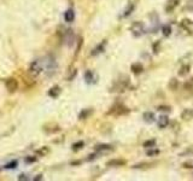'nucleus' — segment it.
I'll return each instance as SVG.
<instances>
[{
	"mask_svg": "<svg viewBox=\"0 0 193 181\" xmlns=\"http://www.w3.org/2000/svg\"><path fill=\"white\" fill-rule=\"evenodd\" d=\"M41 64H42V69L47 73V75H52L56 71L57 64H56V59L51 56H47L44 58V60H41Z\"/></svg>",
	"mask_w": 193,
	"mask_h": 181,
	"instance_id": "f257e3e1",
	"label": "nucleus"
},
{
	"mask_svg": "<svg viewBox=\"0 0 193 181\" xmlns=\"http://www.w3.org/2000/svg\"><path fill=\"white\" fill-rule=\"evenodd\" d=\"M131 32H132V34L135 38H139V36L144 35L145 34V25H144V23L143 22H139V21L134 22L131 25Z\"/></svg>",
	"mask_w": 193,
	"mask_h": 181,
	"instance_id": "f03ea898",
	"label": "nucleus"
},
{
	"mask_svg": "<svg viewBox=\"0 0 193 181\" xmlns=\"http://www.w3.org/2000/svg\"><path fill=\"white\" fill-rule=\"evenodd\" d=\"M42 71H44V69H42L41 60H34V62L31 63L30 67H29V73L33 75V76H38Z\"/></svg>",
	"mask_w": 193,
	"mask_h": 181,
	"instance_id": "7ed1b4c3",
	"label": "nucleus"
},
{
	"mask_svg": "<svg viewBox=\"0 0 193 181\" xmlns=\"http://www.w3.org/2000/svg\"><path fill=\"white\" fill-rule=\"evenodd\" d=\"M128 83H129V79L125 76L123 80H117L111 90H114V92H122V90H124L127 88Z\"/></svg>",
	"mask_w": 193,
	"mask_h": 181,
	"instance_id": "20e7f679",
	"label": "nucleus"
},
{
	"mask_svg": "<svg viewBox=\"0 0 193 181\" xmlns=\"http://www.w3.org/2000/svg\"><path fill=\"white\" fill-rule=\"evenodd\" d=\"M109 113H115V115H117V116L127 115V113H129V109L125 108V106L122 105V104H117V105H115V106L109 111Z\"/></svg>",
	"mask_w": 193,
	"mask_h": 181,
	"instance_id": "39448f33",
	"label": "nucleus"
},
{
	"mask_svg": "<svg viewBox=\"0 0 193 181\" xmlns=\"http://www.w3.org/2000/svg\"><path fill=\"white\" fill-rule=\"evenodd\" d=\"M180 28L187 32V34H193V21L189 18H183L180 22Z\"/></svg>",
	"mask_w": 193,
	"mask_h": 181,
	"instance_id": "423d86ee",
	"label": "nucleus"
},
{
	"mask_svg": "<svg viewBox=\"0 0 193 181\" xmlns=\"http://www.w3.org/2000/svg\"><path fill=\"white\" fill-rule=\"evenodd\" d=\"M150 18H151V33H157L158 29H159V17L157 13L152 12L150 15Z\"/></svg>",
	"mask_w": 193,
	"mask_h": 181,
	"instance_id": "0eeeda50",
	"label": "nucleus"
},
{
	"mask_svg": "<svg viewBox=\"0 0 193 181\" xmlns=\"http://www.w3.org/2000/svg\"><path fill=\"white\" fill-rule=\"evenodd\" d=\"M114 150V147L109 144H103V145H98L95 147V151L96 154H100V155H104V154H109Z\"/></svg>",
	"mask_w": 193,
	"mask_h": 181,
	"instance_id": "6e6552de",
	"label": "nucleus"
},
{
	"mask_svg": "<svg viewBox=\"0 0 193 181\" xmlns=\"http://www.w3.org/2000/svg\"><path fill=\"white\" fill-rule=\"evenodd\" d=\"M5 85H6V88L9 89V92H11V93H13V92H16L17 90V88H18V82H17V80H15V79H7L6 80V82H5Z\"/></svg>",
	"mask_w": 193,
	"mask_h": 181,
	"instance_id": "1a4fd4ad",
	"label": "nucleus"
},
{
	"mask_svg": "<svg viewBox=\"0 0 193 181\" xmlns=\"http://www.w3.org/2000/svg\"><path fill=\"white\" fill-rule=\"evenodd\" d=\"M157 125H158V128L163 129V128H167L168 125H169V117L167 115H162L158 117V121H157Z\"/></svg>",
	"mask_w": 193,
	"mask_h": 181,
	"instance_id": "9d476101",
	"label": "nucleus"
},
{
	"mask_svg": "<svg viewBox=\"0 0 193 181\" xmlns=\"http://www.w3.org/2000/svg\"><path fill=\"white\" fill-rule=\"evenodd\" d=\"M179 4H180V0H168V3L166 4V11H167L168 13L173 12V11L177 7Z\"/></svg>",
	"mask_w": 193,
	"mask_h": 181,
	"instance_id": "9b49d317",
	"label": "nucleus"
},
{
	"mask_svg": "<svg viewBox=\"0 0 193 181\" xmlns=\"http://www.w3.org/2000/svg\"><path fill=\"white\" fill-rule=\"evenodd\" d=\"M64 36H65V40H67V44L69 45V46H73L74 45V40H75V35H74V32H73V30L71 29H68L67 30V32H65V35H64Z\"/></svg>",
	"mask_w": 193,
	"mask_h": 181,
	"instance_id": "f8f14e48",
	"label": "nucleus"
},
{
	"mask_svg": "<svg viewBox=\"0 0 193 181\" xmlns=\"http://www.w3.org/2000/svg\"><path fill=\"white\" fill-rule=\"evenodd\" d=\"M143 118H144V121H145L146 123H153V122H154V119H156V116H154V113H153V112H151V111H146V112H144Z\"/></svg>",
	"mask_w": 193,
	"mask_h": 181,
	"instance_id": "ddd939ff",
	"label": "nucleus"
},
{
	"mask_svg": "<svg viewBox=\"0 0 193 181\" xmlns=\"http://www.w3.org/2000/svg\"><path fill=\"white\" fill-rule=\"evenodd\" d=\"M95 79H96V76H95V74L92 70H87L85 73V80H86L87 83H94L96 81Z\"/></svg>",
	"mask_w": 193,
	"mask_h": 181,
	"instance_id": "4468645a",
	"label": "nucleus"
},
{
	"mask_svg": "<svg viewBox=\"0 0 193 181\" xmlns=\"http://www.w3.org/2000/svg\"><path fill=\"white\" fill-rule=\"evenodd\" d=\"M105 45H106V41L100 42L98 46H96V47L91 52V54H92V56H98V54H100L102 52H104V50H105Z\"/></svg>",
	"mask_w": 193,
	"mask_h": 181,
	"instance_id": "2eb2a0df",
	"label": "nucleus"
},
{
	"mask_svg": "<svg viewBox=\"0 0 193 181\" xmlns=\"http://www.w3.org/2000/svg\"><path fill=\"white\" fill-rule=\"evenodd\" d=\"M131 70H132L133 74L139 75V74H141L144 71V67H143L141 63H133L132 67H131Z\"/></svg>",
	"mask_w": 193,
	"mask_h": 181,
	"instance_id": "dca6fc26",
	"label": "nucleus"
},
{
	"mask_svg": "<svg viewBox=\"0 0 193 181\" xmlns=\"http://www.w3.org/2000/svg\"><path fill=\"white\" fill-rule=\"evenodd\" d=\"M108 167H123L125 165V161L123 159H118V158H115V159H111L106 163Z\"/></svg>",
	"mask_w": 193,
	"mask_h": 181,
	"instance_id": "f3484780",
	"label": "nucleus"
},
{
	"mask_svg": "<svg viewBox=\"0 0 193 181\" xmlns=\"http://www.w3.org/2000/svg\"><path fill=\"white\" fill-rule=\"evenodd\" d=\"M64 19H65V22H69V23H71L75 19V12L73 9H69L64 12Z\"/></svg>",
	"mask_w": 193,
	"mask_h": 181,
	"instance_id": "a211bd4d",
	"label": "nucleus"
},
{
	"mask_svg": "<svg viewBox=\"0 0 193 181\" xmlns=\"http://www.w3.org/2000/svg\"><path fill=\"white\" fill-rule=\"evenodd\" d=\"M181 118L185 119V121H189L193 118V110L192 109H185L182 112H181Z\"/></svg>",
	"mask_w": 193,
	"mask_h": 181,
	"instance_id": "6ab92c4d",
	"label": "nucleus"
},
{
	"mask_svg": "<svg viewBox=\"0 0 193 181\" xmlns=\"http://www.w3.org/2000/svg\"><path fill=\"white\" fill-rule=\"evenodd\" d=\"M171 33H173L171 25H169V24H164V25L162 27V34H163V36L168 38V36H170V35H171Z\"/></svg>",
	"mask_w": 193,
	"mask_h": 181,
	"instance_id": "aec40b11",
	"label": "nucleus"
},
{
	"mask_svg": "<svg viewBox=\"0 0 193 181\" xmlns=\"http://www.w3.org/2000/svg\"><path fill=\"white\" fill-rule=\"evenodd\" d=\"M59 94H60V88L58 86H54L48 90V96L52 97V98H57Z\"/></svg>",
	"mask_w": 193,
	"mask_h": 181,
	"instance_id": "412c9836",
	"label": "nucleus"
},
{
	"mask_svg": "<svg viewBox=\"0 0 193 181\" xmlns=\"http://www.w3.org/2000/svg\"><path fill=\"white\" fill-rule=\"evenodd\" d=\"M134 9H135V5L133 4V3H131V4H128V6H127V9L123 11V13H122V17H128L129 16L133 11H134Z\"/></svg>",
	"mask_w": 193,
	"mask_h": 181,
	"instance_id": "4be33fe9",
	"label": "nucleus"
},
{
	"mask_svg": "<svg viewBox=\"0 0 193 181\" xmlns=\"http://www.w3.org/2000/svg\"><path fill=\"white\" fill-rule=\"evenodd\" d=\"M168 88L170 90H176L179 88V81H177V79H174V77L170 79V81L168 83Z\"/></svg>",
	"mask_w": 193,
	"mask_h": 181,
	"instance_id": "5701e85b",
	"label": "nucleus"
},
{
	"mask_svg": "<svg viewBox=\"0 0 193 181\" xmlns=\"http://www.w3.org/2000/svg\"><path fill=\"white\" fill-rule=\"evenodd\" d=\"M189 69H191V65H189V64H183V65L180 68V70H179V75H180V76L187 75V74L189 73Z\"/></svg>",
	"mask_w": 193,
	"mask_h": 181,
	"instance_id": "b1692460",
	"label": "nucleus"
},
{
	"mask_svg": "<svg viewBox=\"0 0 193 181\" xmlns=\"http://www.w3.org/2000/svg\"><path fill=\"white\" fill-rule=\"evenodd\" d=\"M153 165H154V163H140V164L133 165V168L134 169H147V168H151Z\"/></svg>",
	"mask_w": 193,
	"mask_h": 181,
	"instance_id": "393cba45",
	"label": "nucleus"
},
{
	"mask_svg": "<svg viewBox=\"0 0 193 181\" xmlns=\"http://www.w3.org/2000/svg\"><path fill=\"white\" fill-rule=\"evenodd\" d=\"M93 111L91 110V109H85L81 113H80V116H79V118L80 119H86V118H88L89 116H91V113H92Z\"/></svg>",
	"mask_w": 193,
	"mask_h": 181,
	"instance_id": "a878e982",
	"label": "nucleus"
},
{
	"mask_svg": "<svg viewBox=\"0 0 193 181\" xmlns=\"http://www.w3.org/2000/svg\"><path fill=\"white\" fill-rule=\"evenodd\" d=\"M146 155L150 156V157L157 156V155H159V150L158 148H154V147H150V150L146 151Z\"/></svg>",
	"mask_w": 193,
	"mask_h": 181,
	"instance_id": "bb28decb",
	"label": "nucleus"
},
{
	"mask_svg": "<svg viewBox=\"0 0 193 181\" xmlns=\"http://www.w3.org/2000/svg\"><path fill=\"white\" fill-rule=\"evenodd\" d=\"M158 111H160V112H166V113H169L170 111H171V108L169 106V105H160V106H158V109H157Z\"/></svg>",
	"mask_w": 193,
	"mask_h": 181,
	"instance_id": "cd10ccee",
	"label": "nucleus"
},
{
	"mask_svg": "<svg viewBox=\"0 0 193 181\" xmlns=\"http://www.w3.org/2000/svg\"><path fill=\"white\" fill-rule=\"evenodd\" d=\"M156 139H151V140H147V141H145L144 142V147H146V148H150V147H154L156 146Z\"/></svg>",
	"mask_w": 193,
	"mask_h": 181,
	"instance_id": "c85d7f7f",
	"label": "nucleus"
},
{
	"mask_svg": "<svg viewBox=\"0 0 193 181\" xmlns=\"http://www.w3.org/2000/svg\"><path fill=\"white\" fill-rule=\"evenodd\" d=\"M183 87H185V89H187V90L193 89V77H192V79H189V80H187V81L185 82Z\"/></svg>",
	"mask_w": 193,
	"mask_h": 181,
	"instance_id": "c756f323",
	"label": "nucleus"
},
{
	"mask_svg": "<svg viewBox=\"0 0 193 181\" xmlns=\"http://www.w3.org/2000/svg\"><path fill=\"white\" fill-rule=\"evenodd\" d=\"M152 50H153V53L157 54L159 52V50H160V41H156L153 44V46H152Z\"/></svg>",
	"mask_w": 193,
	"mask_h": 181,
	"instance_id": "7c9ffc66",
	"label": "nucleus"
},
{
	"mask_svg": "<svg viewBox=\"0 0 193 181\" xmlns=\"http://www.w3.org/2000/svg\"><path fill=\"white\" fill-rule=\"evenodd\" d=\"M185 10H187V11H189V12H193V0H188V1L186 3Z\"/></svg>",
	"mask_w": 193,
	"mask_h": 181,
	"instance_id": "2f4dec72",
	"label": "nucleus"
},
{
	"mask_svg": "<svg viewBox=\"0 0 193 181\" xmlns=\"http://www.w3.org/2000/svg\"><path fill=\"white\" fill-rule=\"evenodd\" d=\"M48 152H50V150H48V147H42L41 150H39V151H38L36 154H38V155H41V156H44V155H47Z\"/></svg>",
	"mask_w": 193,
	"mask_h": 181,
	"instance_id": "473e14b6",
	"label": "nucleus"
},
{
	"mask_svg": "<svg viewBox=\"0 0 193 181\" xmlns=\"http://www.w3.org/2000/svg\"><path fill=\"white\" fill-rule=\"evenodd\" d=\"M83 145H85V144H83V141H79V142H76V144H74V145H73V150H75V151H76V150H80Z\"/></svg>",
	"mask_w": 193,
	"mask_h": 181,
	"instance_id": "72a5a7b5",
	"label": "nucleus"
},
{
	"mask_svg": "<svg viewBox=\"0 0 193 181\" xmlns=\"http://www.w3.org/2000/svg\"><path fill=\"white\" fill-rule=\"evenodd\" d=\"M15 167H17V161H12L11 163H9V164L5 165V168H7V169H13Z\"/></svg>",
	"mask_w": 193,
	"mask_h": 181,
	"instance_id": "f704fd0d",
	"label": "nucleus"
},
{
	"mask_svg": "<svg viewBox=\"0 0 193 181\" xmlns=\"http://www.w3.org/2000/svg\"><path fill=\"white\" fill-rule=\"evenodd\" d=\"M35 161H36V157H34V156H29L25 158V163H34Z\"/></svg>",
	"mask_w": 193,
	"mask_h": 181,
	"instance_id": "c9c22d12",
	"label": "nucleus"
},
{
	"mask_svg": "<svg viewBox=\"0 0 193 181\" xmlns=\"http://www.w3.org/2000/svg\"><path fill=\"white\" fill-rule=\"evenodd\" d=\"M185 154H186V155H192V156H193V146H189V147L186 150Z\"/></svg>",
	"mask_w": 193,
	"mask_h": 181,
	"instance_id": "e433bc0d",
	"label": "nucleus"
},
{
	"mask_svg": "<svg viewBox=\"0 0 193 181\" xmlns=\"http://www.w3.org/2000/svg\"><path fill=\"white\" fill-rule=\"evenodd\" d=\"M18 180H28V176L24 175V174H21V175L18 176Z\"/></svg>",
	"mask_w": 193,
	"mask_h": 181,
	"instance_id": "4c0bfd02",
	"label": "nucleus"
},
{
	"mask_svg": "<svg viewBox=\"0 0 193 181\" xmlns=\"http://www.w3.org/2000/svg\"><path fill=\"white\" fill-rule=\"evenodd\" d=\"M96 158V155L94 154V155H89L88 156V161H92V159H95Z\"/></svg>",
	"mask_w": 193,
	"mask_h": 181,
	"instance_id": "58836bf2",
	"label": "nucleus"
}]
</instances>
